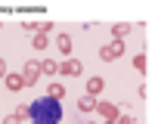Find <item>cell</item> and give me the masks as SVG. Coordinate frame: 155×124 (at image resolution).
<instances>
[{
	"instance_id": "cell-1",
	"label": "cell",
	"mask_w": 155,
	"mask_h": 124,
	"mask_svg": "<svg viewBox=\"0 0 155 124\" xmlns=\"http://www.w3.org/2000/svg\"><path fill=\"white\" fill-rule=\"evenodd\" d=\"M16 115L28 118L31 124H59L62 121V103L59 99H50V96H41L31 106H19Z\"/></svg>"
},
{
	"instance_id": "cell-2",
	"label": "cell",
	"mask_w": 155,
	"mask_h": 124,
	"mask_svg": "<svg viewBox=\"0 0 155 124\" xmlns=\"http://www.w3.org/2000/svg\"><path fill=\"white\" fill-rule=\"evenodd\" d=\"M121 53H124V44H121V41H112V44H106V47L99 50V56L106 59V62H112V59H118Z\"/></svg>"
},
{
	"instance_id": "cell-3",
	"label": "cell",
	"mask_w": 155,
	"mask_h": 124,
	"mask_svg": "<svg viewBox=\"0 0 155 124\" xmlns=\"http://www.w3.org/2000/svg\"><path fill=\"white\" fill-rule=\"evenodd\" d=\"M37 71H41V62H25V71H22V81H25V87L37 84Z\"/></svg>"
},
{
	"instance_id": "cell-4",
	"label": "cell",
	"mask_w": 155,
	"mask_h": 124,
	"mask_svg": "<svg viewBox=\"0 0 155 124\" xmlns=\"http://www.w3.org/2000/svg\"><path fill=\"white\" fill-rule=\"evenodd\" d=\"M59 71H62V74H68V78H78V74L84 71V65H81V59H65V62L59 65Z\"/></svg>"
},
{
	"instance_id": "cell-5",
	"label": "cell",
	"mask_w": 155,
	"mask_h": 124,
	"mask_svg": "<svg viewBox=\"0 0 155 124\" xmlns=\"http://www.w3.org/2000/svg\"><path fill=\"white\" fill-rule=\"evenodd\" d=\"M56 47H59L62 56H71V37H68V34H59V37H56Z\"/></svg>"
},
{
	"instance_id": "cell-6",
	"label": "cell",
	"mask_w": 155,
	"mask_h": 124,
	"mask_svg": "<svg viewBox=\"0 0 155 124\" xmlns=\"http://www.w3.org/2000/svg\"><path fill=\"white\" fill-rule=\"evenodd\" d=\"M3 81H6V87H9L12 93H16V90H22V87H25V81H22V74H9V71H6V78H3Z\"/></svg>"
},
{
	"instance_id": "cell-7",
	"label": "cell",
	"mask_w": 155,
	"mask_h": 124,
	"mask_svg": "<svg viewBox=\"0 0 155 124\" xmlns=\"http://www.w3.org/2000/svg\"><path fill=\"white\" fill-rule=\"evenodd\" d=\"M102 87H106V81H102V78H90V81H87V96L102 93Z\"/></svg>"
},
{
	"instance_id": "cell-8",
	"label": "cell",
	"mask_w": 155,
	"mask_h": 124,
	"mask_svg": "<svg viewBox=\"0 0 155 124\" xmlns=\"http://www.w3.org/2000/svg\"><path fill=\"white\" fill-rule=\"evenodd\" d=\"M47 96L50 99H62V96H65V87H62V84H50L47 87Z\"/></svg>"
},
{
	"instance_id": "cell-9",
	"label": "cell",
	"mask_w": 155,
	"mask_h": 124,
	"mask_svg": "<svg viewBox=\"0 0 155 124\" xmlns=\"http://www.w3.org/2000/svg\"><path fill=\"white\" fill-rule=\"evenodd\" d=\"M78 109H81V112H93L96 109V99L93 96H81V99H78Z\"/></svg>"
},
{
	"instance_id": "cell-10",
	"label": "cell",
	"mask_w": 155,
	"mask_h": 124,
	"mask_svg": "<svg viewBox=\"0 0 155 124\" xmlns=\"http://www.w3.org/2000/svg\"><path fill=\"white\" fill-rule=\"evenodd\" d=\"M112 34H115V41H121V37H127V34H130V25H112Z\"/></svg>"
},
{
	"instance_id": "cell-11",
	"label": "cell",
	"mask_w": 155,
	"mask_h": 124,
	"mask_svg": "<svg viewBox=\"0 0 155 124\" xmlns=\"http://www.w3.org/2000/svg\"><path fill=\"white\" fill-rule=\"evenodd\" d=\"M99 115H106L109 121H115V115H118V112H115V106H109V103H99Z\"/></svg>"
},
{
	"instance_id": "cell-12",
	"label": "cell",
	"mask_w": 155,
	"mask_h": 124,
	"mask_svg": "<svg viewBox=\"0 0 155 124\" xmlns=\"http://www.w3.org/2000/svg\"><path fill=\"white\" fill-rule=\"evenodd\" d=\"M41 71H44V74H56V71H59V65H56L53 59H47V62H41Z\"/></svg>"
},
{
	"instance_id": "cell-13",
	"label": "cell",
	"mask_w": 155,
	"mask_h": 124,
	"mask_svg": "<svg viewBox=\"0 0 155 124\" xmlns=\"http://www.w3.org/2000/svg\"><path fill=\"white\" fill-rule=\"evenodd\" d=\"M34 47L44 50V47H47V34H34Z\"/></svg>"
},
{
	"instance_id": "cell-14",
	"label": "cell",
	"mask_w": 155,
	"mask_h": 124,
	"mask_svg": "<svg viewBox=\"0 0 155 124\" xmlns=\"http://www.w3.org/2000/svg\"><path fill=\"white\" fill-rule=\"evenodd\" d=\"M19 121H22L19 115H9V118H3V124H19Z\"/></svg>"
},
{
	"instance_id": "cell-15",
	"label": "cell",
	"mask_w": 155,
	"mask_h": 124,
	"mask_svg": "<svg viewBox=\"0 0 155 124\" xmlns=\"http://www.w3.org/2000/svg\"><path fill=\"white\" fill-rule=\"evenodd\" d=\"M115 124H134V118H130V115H127V118L121 115V118H118V121H115Z\"/></svg>"
},
{
	"instance_id": "cell-16",
	"label": "cell",
	"mask_w": 155,
	"mask_h": 124,
	"mask_svg": "<svg viewBox=\"0 0 155 124\" xmlns=\"http://www.w3.org/2000/svg\"><path fill=\"white\" fill-rule=\"evenodd\" d=\"M0 78H6V62L0 59Z\"/></svg>"
},
{
	"instance_id": "cell-17",
	"label": "cell",
	"mask_w": 155,
	"mask_h": 124,
	"mask_svg": "<svg viewBox=\"0 0 155 124\" xmlns=\"http://www.w3.org/2000/svg\"><path fill=\"white\" fill-rule=\"evenodd\" d=\"M106 124H115V121H106Z\"/></svg>"
}]
</instances>
